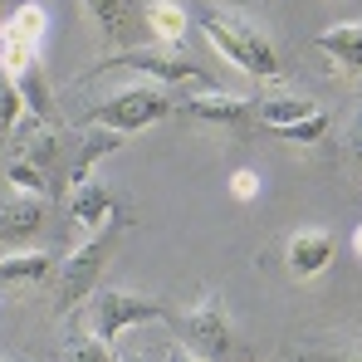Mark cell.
I'll return each instance as SVG.
<instances>
[{"label": "cell", "instance_id": "6da1fadb", "mask_svg": "<svg viewBox=\"0 0 362 362\" xmlns=\"http://www.w3.org/2000/svg\"><path fill=\"white\" fill-rule=\"evenodd\" d=\"M45 5H15L0 20V78L25 98L30 118L49 122L54 103H49V83H45Z\"/></svg>", "mask_w": 362, "mask_h": 362}, {"label": "cell", "instance_id": "7a4b0ae2", "mask_svg": "<svg viewBox=\"0 0 362 362\" xmlns=\"http://www.w3.org/2000/svg\"><path fill=\"white\" fill-rule=\"evenodd\" d=\"M196 25L206 30V40L226 54V59L235 64L240 74H250L255 83L264 78H279L284 74V59H279V49H274V40H269V30L255 20V15H245L235 5H216V0H201L196 5Z\"/></svg>", "mask_w": 362, "mask_h": 362}, {"label": "cell", "instance_id": "3957f363", "mask_svg": "<svg viewBox=\"0 0 362 362\" xmlns=\"http://www.w3.org/2000/svg\"><path fill=\"white\" fill-rule=\"evenodd\" d=\"M132 230V221L122 216V211H113L88 240L78 245L69 259L59 264V279H54V294H59V313H74L78 303L88 299L93 289H98V279H103V264L113 259V250H118V240Z\"/></svg>", "mask_w": 362, "mask_h": 362}, {"label": "cell", "instance_id": "277c9868", "mask_svg": "<svg viewBox=\"0 0 362 362\" xmlns=\"http://www.w3.org/2000/svg\"><path fill=\"white\" fill-rule=\"evenodd\" d=\"M177 113V93H167L162 83H127L118 93L98 98L93 108H83V127H113V132H142L152 122H167Z\"/></svg>", "mask_w": 362, "mask_h": 362}, {"label": "cell", "instance_id": "5b68a950", "mask_svg": "<svg viewBox=\"0 0 362 362\" xmlns=\"http://www.w3.org/2000/svg\"><path fill=\"white\" fill-rule=\"evenodd\" d=\"M172 318H177V308L167 299H157V294H132V289H98V294H88V308H83L88 333L103 338V343L122 338V333L137 328V323H172Z\"/></svg>", "mask_w": 362, "mask_h": 362}, {"label": "cell", "instance_id": "8992f818", "mask_svg": "<svg viewBox=\"0 0 362 362\" xmlns=\"http://www.w3.org/2000/svg\"><path fill=\"white\" fill-rule=\"evenodd\" d=\"M172 328H177L181 348H186V353H196V358H206V362H230V353H235L230 308H226V294H216V289H211V294H201L186 313L177 308Z\"/></svg>", "mask_w": 362, "mask_h": 362}, {"label": "cell", "instance_id": "52a82bcc", "mask_svg": "<svg viewBox=\"0 0 362 362\" xmlns=\"http://www.w3.org/2000/svg\"><path fill=\"white\" fill-rule=\"evenodd\" d=\"M103 69H132V74H142V78H157V83H201V88H211L216 78L201 69L196 59H186V54H172L167 45H157V49H127V54H108V59H98L83 78H93V74H103Z\"/></svg>", "mask_w": 362, "mask_h": 362}, {"label": "cell", "instance_id": "ba28073f", "mask_svg": "<svg viewBox=\"0 0 362 362\" xmlns=\"http://www.w3.org/2000/svg\"><path fill=\"white\" fill-rule=\"evenodd\" d=\"M177 113H186L196 122H216V127H245L255 118V98H240V93H201V98H191V93H181Z\"/></svg>", "mask_w": 362, "mask_h": 362}, {"label": "cell", "instance_id": "9c48e42d", "mask_svg": "<svg viewBox=\"0 0 362 362\" xmlns=\"http://www.w3.org/2000/svg\"><path fill=\"white\" fill-rule=\"evenodd\" d=\"M333 255H338V240H333L328 230H299V235H289V245H284L289 274H299V279L323 274V269L333 264Z\"/></svg>", "mask_w": 362, "mask_h": 362}, {"label": "cell", "instance_id": "30bf717a", "mask_svg": "<svg viewBox=\"0 0 362 362\" xmlns=\"http://www.w3.org/2000/svg\"><path fill=\"white\" fill-rule=\"evenodd\" d=\"M40 230H45V201L15 191L0 206V245H30Z\"/></svg>", "mask_w": 362, "mask_h": 362}, {"label": "cell", "instance_id": "8fae6325", "mask_svg": "<svg viewBox=\"0 0 362 362\" xmlns=\"http://www.w3.org/2000/svg\"><path fill=\"white\" fill-rule=\"evenodd\" d=\"M313 45L333 59V69H338L343 78H358V74H362V20L333 25V30H318Z\"/></svg>", "mask_w": 362, "mask_h": 362}, {"label": "cell", "instance_id": "7c38bea8", "mask_svg": "<svg viewBox=\"0 0 362 362\" xmlns=\"http://www.w3.org/2000/svg\"><path fill=\"white\" fill-rule=\"evenodd\" d=\"M113 211H118V206H113V191H108L103 181H78V186H69V216H74L83 230H98Z\"/></svg>", "mask_w": 362, "mask_h": 362}, {"label": "cell", "instance_id": "4fadbf2b", "mask_svg": "<svg viewBox=\"0 0 362 362\" xmlns=\"http://www.w3.org/2000/svg\"><path fill=\"white\" fill-rule=\"evenodd\" d=\"M54 269V259L45 255V250H10V255H0V289H10V284H35V279H45Z\"/></svg>", "mask_w": 362, "mask_h": 362}, {"label": "cell", "instance_id": "5bb4252c", "mask_svg": "<svg viewBox=\"0 0 362 362\" xmlns=\"http://www.w3.org/2000/svg\"><path fill=\"white\" fill-rule=\"evenodd\" d=\"M118 147H122V132H113V127H93V132L83 137V147H78L74 167H69V186L88 181V172H93V162H98V157H113Z\"/></svg>", "mask_w": 362, "mask_h": 362}, {"label": "cell", "instance_id": "9a60e30c", "mask_svg": "<svg viewBox=\"0 0 362 362\" xmlns=\"http://www.w3.org/2000/svg\"><path fill=\"white\" fill-rule=\"evenodd\" d=\"M142 20H147V30L172 49L181 45V35H186V10H181L177 0H152V5H142Z\"/></svg>", "mask_w": 362, "mask_h": 362}, {"label": "cell", "instance_id": "2e32d148", "mask_svg": "<svg viewBox=\"0 0 362 362\" xmlns=\"http://www.w3.org/2000/svg\"><path fill=\"white\" fill-rule=\"evenodd\" d=\"M308 113H318V103L313 98H294V93H279V98H259L255 103V118L264 122V127H289V122L308 118Z\"/></svg>", "mask_w": 362, "mask_h": 362}, {"label": "cell", "instance_id": "e0dca14e", "mask_svg": "<svg viewBox=\"0 0 362 362\" xmlns=\"http://www.w3.org/2000/svg\"><path fill=\"white\" fill-rule=\"evenodd\" d=\"M5 181H10L20 196H45V191H54L49 172H45L40 162H30V157H15V162L5 167Z\"/></svg>", "mask_w": 362, "mask_h": 362}, {"label": "cell", "instance_id": "ac0fdd59", "mask_svg": "<svg viewBox=\"0 0 362 362\" xmlns=\"http://www.w3.org/2000/svg\"><path fill=\"white\" fill-rule=\"evenodd\" d=\"M83 5L98 20V30H103L108 45H118L122 35H127V0H83Z\"/></svg>", "mask_w": 362, "mask_h": 362}, {"label": "cell", "instance_id": "d6986e66", "mask_svg": "<svg viewBox=\"0 0 362 362\" xmlns=\"http://www.w3.org/2000/svg\"><path fill=\"white\" fill-rule=\"evenodd\" d=\"M279 142H318L323 132H328V113L318 108V113H308V118H299V122H289V127H269Z\"/></svg>", "mask_w": 362, "mask_h": 362}, {"label": "cell", "instance_id": "ffe728a7", "mask_svg": "<svg viewBox=\"0 0 362 362\" xmlns=\"http://www.w3.org/2000/svg\"><path fill=\"white\" fill-rule=\"evenodd\" d=\"M64 362H113V353H108V343L103 338H74L69 348H64Z\"/></svg>", "mask_w": 362, "mask_h": 362}, {"label": "cell", "instance_id": "44dd1931", "mask_svg": "<svg viewBox=\"0 0 362 362\" xmlns=\"http://www.w3.org/2000/svg\"><path fill=\"white\" fill-rule=\"evenodd\" d=\"M230 191H235V196H240V201H250V196H255V191H259V177H255V172H235V177H230Z\"/></svg>", "mask_w": 362, "mask_h": 362}, {"label": "cell", "instance_id": "7402d4cb", "mask_svg": "<svg viewBox=\"0 0 362 362\" xmlns=\"http://www.w3.org/2000/svg\"><path fill=\"white\" fill-rule=\"evenodd\" d=\"M303 362H362V348H338V353H303Z\"/></svg>", "mask_w": 362, "mask_h": 362}, {"label": "cell", "instance_id": "603a6c76", "mask_svg": "<svg viewBox=\"0 0 362 362\" xmlns=\"http://www.w3.org/2000/svg\"><path fill=\"white\" fill-rule=\"evenodd\" d=\"M348 147H353V162H358V172H362V103H358V118H353V127H348Z\"/></svg>", "mask_w": 362, "mask_h": 362}, {"label": "cell", "instance_id": "cb8c5ba5", "mask_svg": "<svg viewBox=\"0 0 362 362\" xmlns=\"http://www.w3.org/2000/svg\"><path fill=\"white\" fill-rule=\"evenodd\" d=\"M167 362H206V358H196V353H186V348H167Z\"/></svg>", "mask_w": 362, "mask_h": 362}, {"label": "cell", "instance_id": "d4e9b609", "mask_svg": "<svg viewBox=\"0 0 362 362\" xmlns=\"http://www.w3.org/2000/svg\"><path fill=\"white\" fill-rule=\"evenodd\" d=\"M353 250H358V259H362V226L353 230Z\"/></svg>", "mask_w": 362, "mask_h": 362}, {"label": "cell", "instance_id": "484cf974", "mask_svg": "<svg viewBox=\"0 0 362 362\" xmlns=\"http://www.w3.org/2000/svg\"><path fill=\"white\" fill-rule=\"evenodd\" d=\"M122 362H152V358H137V353H132V358H122ZM162 362H167V358H162Z\"/></svg>", "mask_w": 362, "mask_h": 362}]
</instances>
